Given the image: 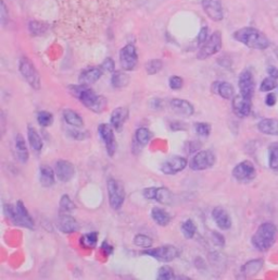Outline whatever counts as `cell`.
Returning <instances> with one entry per match:
<instances>
[{
	"instance_id": "7c38bea8",
	"label": "cell",
	"mask_w": 278,
	"mask_h": 280,
	"mask_svg": "<svg viewBox=\"0 0 278 280\" xmlns=\"http://www.w3.org/2000/svg\"><path fill=\"white\" fill-rule=\"evenodd\" d=\"M142 195L146 200H154L161 204L169 205L173 202V194L168 189L163 186H151L142 191Z\"/></svg>"
},
{
	"instance_id": "30bf717a",
	"label": "cell",
	"mask_w": 278,
	"mask_h": 280,
	"mask_svg": "<svg viewBox=\"0 0 278 280\" xmlns=\"http://www.w3.org/2000/svg\"><path fill=\"white\" fill-rule=\"evenodd\" d=\"M214 164L215 155L211 151H200L191 157L189 168L194 171H202L212 168Z\"/></svg>"
},
{
	"instance_id": "277c9868",
	"label": "cell",
	"mask_w": 278,
	"mask_h": 280,
	"mask_svg": "<svg viewBox=\"0 0 278 280\" xmlns=\"http://www.w3.org/2000/svg\"><path fill=\"white\" fill-rule=\"evenodd\" d=\"M4 213L6 217L11 220L15 226L26 228V229H34V220L30 215L28 209H26L24 203L19 200L14 205L13 204H5L4 205Z\"/></svg>"
},
{
	"instance_id": "8fae6325",
	"label": "cell",
	"mask_w": 278,
	"mask_h": 280,
	"mask_svg": "<svg viewBox=\"0 0 278 280\" xmlns=\"http://www.w3.org/2000/svg\"><path fill=\"white\" fill-rule=\"evenodd\" d=\"M98 132H99L100 138L105 145V150L108 155L110 157H113L118 150V143L115 140L114 134V128L111 125V123H102L98 126Z\"/></svg>"
},
{
	"instance_id": "9a60e30c",
	"label": "cell",
	"mask_w": 278,
	"mask_h": 280,
	"mask_svg": "<svg viewBox=\"0 0 278 280\" xmlns=\"http://www.w3.org/2000/svg\"><path fill=\"white\" fill-rule=\"evenodd\" d=\"M204 13L214 22H220L224 19V10L222 0H201Z\"/></svg>"
},
{
	"instance_id": "83f0119b",
	"label": "cell",
	"mask_w": 278,
	"mask_h": 280,
	"mask_svg": "<svg viewBox=\"0 0 278 280\" xmlns=\"http://www.w3.org/2000/svg\"><path fill=\"white\" fill-rule=\"evenodd\" d=\"M214 93L219 94L224 99H230L235 96V89L228 82H215L213 84Z\"/></svg>"
},
{
	"instance_id": "b9f144b4",
	"label": "cell",
	"mask_w": 278,
	"mask_h": 280,
	"mask_svg": "<svg viewBox=\"0 0 278 280\" xmlns=\"http://www.w3.org/2000/svg\"><path fill=\"white\" fill-rule=\"evenodd\" d=\"M196 133L202 138H208L211 133V125L207 122H197L194 125Z\"/></svg>"
},
{
	"instance_id": "ba28073f",
	"label": "cell",
	"mask_w": 278,
	"mask_h": 280,
	"mask_svg": "<svg viewBox=\"0 0 278 280\" xmlns=\"http://www.w3.org/2000/svg\"><path fill=\"white\" fill-rule=\"evenodd\" d=\"M142 254L154 257L159 262H162V263H169V262L178 257L179 251L172 245H166L155 249H147L142 252Z\"/></svg>"
},
{
	"instance_id": "d6a6232c",
	"label": "cell",
	"mask_w": 278,
	"mask_h": 280,
	"mask_svg": "<svg viewBox=\"0 0 278 280\" xmlns=\"http://www.w3.org/2000/svg\"><path fill=\"white\" fill-rule=\"evenodd\" d=\"M152 137H154V134L148 129V128H139L136 130L135 133V142L141 147L148 145L150 143V141L152 140Z\"/></svg>"
},
{
	"instance_id": "d4e9b609",
	"label": "cell",
	"mask_w": 278,
	"mask_h": 280,
	"mask_svg": "<svg viewBox=\"0 0 278 280\" xmlns=\"http://www.w3.org/2000/svg\"><path fill=\"white\" fill-rule=\"evenodd\" d=\"M264 260L262 258H255L251 259L241 267V274L245 278L254 277L260 273V270L263 268Z\"/></svg>"
},
{
	"instance_id": "8992f818",
	"label": "cell",
	"mask_w": 278,
	"mask_h": 280,
	"mask_svg": "<svg viewBox=\"0 0 278 280\" xmlns=\"http://www.w3.org/2000/svg\"><path fill=\"white\" fill-rule=\"evenodd\" d=\"M19 71L24 80L33 89L38 91L41 87V80L37 69L28 57H21L19 60Z\"/></svg>"
},
{
	"instance_id": "bcb514c9",
	"label": "cell",
	"mask_w": 278,
	"mask_h": 280,
	"mask_svg": "<svg viewBox=\"0 0 278 280\" xmlns=\"http://www.w3.org/2000/svg\"><path fill=\"white\" fill-rule=\"evenodd\" d=\"M168 85L174 91H177V89H181L184 85V81L181 77L178 76H172L168 79Z\"/></svg>"
},
{
	"instance_id": "7dc6e473",
	"label": "cell",
	"mask_w": 278,
	"mask_h": 280,
	"mask_svg": "<svg viewBox=\"0 0 278 280\" xmlns=\"http://www.w3.org/2000/svg\"><path fill=\"white\" fill-rule=\"evenodd\" d=\"M101 68L103 71H106L109 72V73H113V72H115V63H114V60L110 57H108L103 60L102 65H101Z\"/></svg>"
},
{
	"instance_id": "681fc988",
	"label": "cell",
	"mask_w": 278,
	"mask_h": 280,
	"mask_svg": "<svg viewBox=\"0 0 278 280\" xmlns=\"http://www.w3.org/2000/svg\"><path fill=\"white\" fill-rule=\"evenodd\" d=\"M212 241L215 246H219V247H224V245H225V239H224V237L221 233L217 231L212 232Z\"/></svg>"
},
{
	"instance_id": "f35d334b",
	"label": "cell",
	"mask_w": 278,
	"mask_h": 280,
	"mask_svg": "<svg viewBox=\"0 0 278 280\" xmlns=\"http://www.w3.org/2000/svg\"><path fill=\"white\" fill-rule=\"evenodd\" d=\"M133 242L136 247L143 248V249H149L150 247H152V245H154V240H152L150 237L146 236V234H141V233L136 234Z\"/></svg>"
},
{
	"instance_id": "f5cc1de1",
	"label": "cell",
	"mask_w": 278,
	"mask_h": 280,
	"mask_svg": "<svg viewBox=\"0 0 278 280\" xmlns=\"http://www.w3.org/2000/svg\"><path fill=\"white\" fill-rule=\"evenodd\" d=\"M101 249L106 253L108 255H111L112 253H113V251H114V248H113L108 241H103V242H102Z\"/></svg>"
},
{
	"instance_id": "60d3db41",
	"label": "cell",
	"mask_w": 278,
	"mask_h": 280,
	"mask_svg": "<svg viewBox=\"0 0 278 280\" xmlns=\"http://www.w3.org/2000/svg\"><path fill=\"white\" fill-rule=\"evenodd\" d=\"M37 122L44 126V128H47L50 126L53 122V115L47 110H42L37 114Z\"/></svg>"
},
{
	"instance_id": "5bb4252c",
	"label": "cell",
	"mask_w": 278,
	"mask_h": 280,
	"mask_svg": "<svg viewBox=\"0 0 278 280\" xmlns=\"http://www.w3.org/2000/svg\"><path fill=\"white\" fill-rule=\"evenodd\" d=\"M238 86H239V91L241 95L252 99V96L254 94V88H255L254 77L252 74V72L248 69L241 72L238 79Z\"/></svg>"
},
{
	"instance_id": "2e32d148",
	"label": "cell",
	"mask_w": 278,
	"mask_h": 280,
	"mask_svg": "<svg viewBox=\"0 0 278 280\" xmlns=\"http://www.w3.org/2000/svg\"><path fill=\"white\" fill-rule=\"evenodd\" d=\"M187 167V159L182 156H171L166 159L162 166H161V171L166 176H174L178 173H181Z\"/></svg>"
},
{
	"instance_id": "7a4b0ae2",
	"label": "cell",
	"mask_w": 278,
	"mask_h": 280,
	"mask_svg": "<svg viewBox=\"0 0 278 280\" xmlns=\"http://www.w3.org/2000/svg\"><path fill=\"white\" fill-rule=\"evenodd\" d=\"M232 38L235 41L244 44L248 48L255 50L267 49L271 45L270 40L263 32L259 31L255 28H251V26H246V28L237 30L232 34Z\"/></svg>"
},
{
	"instance_id": "816d5d0a",
	"label": "cell",
	"mask_w": 278,
	"mask_h": 280,
	"mask_svg": "<svg viewBox=\"0 0 278 280\" xmlns=\"http://www.w3.org/2000/svg\"><path fill=\"white\" fill-rule=\"evenodd\" d=\"M276 102H277L276 95L273 94V93L267 94V96L265 97V104H266L268 107H273V106H275Z\"/></svg>"
},
{
	"instance_id": "4316f807",
	"label": "cell",
	"mask_w": 278,
	"mask_h": 280,
	"mask_svg": "<svg viewBox=\"0 0 278 280\" xmlns=\"http://www.w3.org/2000/svg\"><path fill=\"white\" fill-rule=\"evenodd\" d=\"M15 152H16V158L19 159L23 164L29 160V150L26 146V142L23 138L22 134H17L15 137Z\"/></svg>"
},
{
	"instance_id": "1f68e13d",
	"label": "cell",
	"mask_w": 278,
	"mask_h": 280,
	"mask_svg": "<svg viewBox=\"0 0 278 280\" xmlns=\"http://www.w3.org/2000/svg\"><path fill=\"white\" fill-rule=\"evenodd\" d=\"M131 82V78L127 73L122 71H116L113 72L112 78H111V84L115 88H123L126 87Z\"/></svg>"
},
{
	"instance_id": "44dd1931",
	"label": "cell",
	"mask_w": 278,
	"mask_h": 280,
	"mask_svg": "<svg viewBox=\"0 0 278 280\" xmlns=\"http://www.w3.org/2000/svg\"><path fill=\"white\" fill-rule=\"evenodd\" d=\"M129 115H130V111L126 107L115 108L110 117L111 125L113 126L115 131L121 132L123 130L125 122H126V120L129 119Z\"/></svg>"
},
{
	"instance_id": "f907efd6",
	"label": "cell",
	"mask_w": 278,
	"mask_h": 280,
	"mask_svg": "<svg viewBox=\"0 0 278 280\" xmlns=\"http://www.w3.org/2000/svg\"><path fill=\"white\" fill-rule=\"evenodd\" d=\"M0 19H2L3 25H5V23L9 19V11L4 0H2V7H0Z\"/></svg>"
},
{
	"instance_id": "4fadbf2b",
	"label": "cell",
	"mask_w": 278,
	"mask_h": 280,
	"mask_svg": "<svg viewBox=\"0 0 278 280\" xmlns=\"http://www.w3.org/2000/svg\"><path fill=\"white\" fill-rule=\"evenodd\" d=\"M138 62L136 47L133 44H127L120 50V63L123 70L133 71Z\"/></svg>"
},
{
	"instance_id": "52a82bcc",
	"label": "cell",
	"mask_w": 278,
	"mask_h": 280,
	"mask_svg": "<svg viewBox=\"0 0 278 280\" xmlns=\"http://www.w3.org/2000/svg\"><path fill=\"white\" fill-rule=\"evenodd\" d=\"M222 33L220 31H215L209 36L207 42L201 45L198 53H197V58L199 60H205L212 57L215 53L220 52V50L222 49Z\"/></svg>"
},
{
	"instance_id": "11a10c76",
	"label": "cell",
	"mask_w": 278,
	"mask_h": 280,
	"mask_svg": "<svg viewBox=\"0 0 278 280\" xmlns=\"http://www.w3.org/2000/svg\"><path fill=\"white\" fill-rule=\"evenodd\" d=\"M275 55H276V57H277V59H278V47L275 49Z\"/></svg>"
},
{
	"instance_id": "8d00e7d4",
	"label": "cell",
	"mask_w": 278,
	"mask_h": 280,
	"mask_svg": "<svg viewBox=\"0 0 278 280\" xmlns=\"http://www.w3.org/2000/svg\"><path fill=\"white\" fill-rule=\"evenodd\" d=\"M163 68V61L161 59H151L149 61L146 62L145 65V69L147 74L149 76H154L159 73V72L162 70Z\"/></svg>"
},
{
	"instance_id": "ab89813d",
	"label": "cell",
	"mask_w": 278,
	"mask_h": 280,
	"mask_svg": "<svg viewBox=\"0 0 278 280\" xmlns=\"http://www.w3.org/2000/svg\"><path fill=\"white\" fill-rule=\"evenodd\" d=\"M157 278L159 280H172L175 278L174 270L171 266L164 265L162 267H160L157 274Z\"/></svg>"
},
{
	"instance_id": "6da1fadb",
	"label": "cell",
	"mask_w": 278,
	"mask_h": 280,
	"mask_svg": "<svg viewBox=\"0 0 278 280\" xmlns=\"http://www.w3.org/2000/svg\"><path fill=\"white\" fill-rule=\"evenodd\" d=\"M70 93L82 103L89 110L95 114H101L105 110L108 101L102 95L97 94L93 88L85 84L70 85Z\"/></svg>"
},
{
	"instance_id": "836d02e7",
	"label": "cell",
	"mask_w": 278,
	"mask_h": 280,
	"mask_svg": "<svg viewBox=\"0 0 278 280\" xmlns=\"http://www.w3.org/2000/svg\"><path fill=\"white\" fill-rule=\"evenodd\" d=\"M268 166L278 173V142H274L268 146Z\"/></svg>"
},
{
	"instance_id": "ee69618b",
	"label": "cell",
	"mask_w": 278,
	"mask_h": 280,
	"mask_svg": "<svg viewBox=\"0 0 278 280\" xmlns=\"http://www.w3.org/2000/svg\"><path fill=\"white\" fill-rule=\"evenodd\" d=\"M60 209L63 212H71L75 210V204L71 200L69 195H62L60 198Z\"/></svg>"
},
{
	"instance_id": "3957f363",
	"label": "cell",
	"mask_w": 278,
	"mask_h": 280,
	"mask_svg": "<svg viewBox=\"0 0 278 280\" xmlns=\"http://www.w3.org/2000/svg\"><path fill=\"white\" fill-rule=\"evenodd\" d=\"M277 237L278 230L276 226L272 222H263L259 226V228L251 238V245L255 250L265 252L275 245Z\"/></svg>"
},
{
	"instance_id": "ac0fdd59",
	"label": "cell",
	"mask_w": 278,
	"mask_h": 280,
	"mask_svg": "<svg viewBox=\"0 0 278 280\" xmlns=\"http://www.w3.org/2000/svg\"><path fill=\"white\" fill-rule=\"evenodd\" d=\"M55 171L58 180H60L61 182L67 183L73 179L75 175V167L71 161L60 159L56 162Z\"/></svg>"
},
{
	"instance_id": "ffe728a7",
	"label": "cell",
	"mask_w": 278,
	"mask_h": 280,
	"mask_svg": "<svg viewBox=\"0 0 278 280\" xmlns=\"http://www.w3.org/2000/svg\"><path fill=\"white\" fill-rule=\"evenodd\" d=\"M169 108H171L172 111L175 114L183 116V117H190L195 113V108L194 105L186 101V99H179V98H174L169 102Z\"/></svg>"
},
{
	"instance_id": "74e56055",
	"label": "cell",
	"mask_w": 278,
	"mask_h": 280,
	"mask_svg": "<svg viewBox=\"0 0 278 280\" xmlns=\"http://www.w3.org/2000/svg\"><path fill=\"white\" fill-rule=\"evenodd\" d=\"M181 229H182V232H183V236L186 239L190 240V239H193L195 237V234L197 232V226L194 222V220L187 219L186 221L183 222Z\"/></svg>"
},
{
	"instance_id": "4dcf8cb0",
	"label": "cell",
	"mask_w": 278,
	"mask_h": 280,
	"mask_svg": "<svg viewBox=\"0 0 278 280\" xmlns=\"http://www.w3.org/2000/svg\"><path fill=\"white\" fill-rule=\"evenodd\" d=\"M28 140L30 143V146L32 147V150H34L35 152H40L42 148V140L40 138V135L38 134V132L36 131L35 128L33 126L29 125L28 128Z\"/></svg>"
},
{
	"instance_id": "7bdbcfd3",
	"label": "cell",
	"mask_w": 278,
	"mask_h": 280,
	"mask_svg": "<svg viewBox=\"0 0 278 280\" xmlns=\"http://www.w3.org/2000/svg\"><path fill=\"white\" fill-rule=\"evenodd\" d=\"M277 86H278L277 80L273 79L271 77H268V78H265L261 82V84H260V91H261V92H271V91H273V89H275Z\"/></svg>"
},
{
	"instance_id": "f6af8a7d",
	"label": "cell",
	"mask_w": 278,
	"mask_h": 280,
	"mask_svg": "<svg viewBox=\"0 0 278 280\" xmlns=\"http://www.w3.org/2000/svg\"><path fill=\"white\" fill-rule=\"evenodd\" d=\"M80 128H76V129H70L69 130V135L76 141H83L89 138V132L88 131H82L79 130Z\"/></svg>"
},
{
	"instance_id": "9c48e42d",
	"label": "cell",
	"mask_w": 278,
	"mask_h": 280,
	"mask_svg": "<svg viewBox=\"0 0 278 280\" xmlns=\"http://www.w3.org/2000/svg\"><path fill=\"white\" fill-rule=\"evenodd\" d=\"M231 174L238 182L248 183L256 177V169L252 161L244 160L235 166Z\"/></svg>"
},
{
	"instance_id": "7402d4cb",
	"label": "cell",
	"mask_w": 278,
	"mask_h": 280,
	"mask_svg": "<svg viewBox=\"0 0 278 280\" xmlns=\"http://www.w3.org/2000/svg\"><path fill=\"white\" fill-rule=\"evenodd\" d=\"M103 73L102 68H98V67H92L83 70L80 72V74L78 77V81L80 84H85V85H91L96 83L98 80L101 78Z\"/></svg>"
},
{
	"instance_id": "5b68a950",
	"label": "cell",
	"mask_w": 278,
	"mask_h": 280,
	"mask_svg": "<svg viewBox=\"0 0 278 280\" xmlns=\"http://www.w3.org/2000/svg\"><path fill=\"white\" fill-rule=\"evenodd\" d=\"M108 197L110 207L114 211H119L125 201V188L120 180L109 178L106 181Z\"/></svg>"
},
{
	"instance_id": "db71d44e",
	"label": "cell",
	"mask_w": 278,
	"mask_h": 280,
	"mask_svg": "<svg viewBox=\"0 0 278 280\" xmlns=\"http://www.w3.org/2000/svg\"><path fill=\"white\" fill-rule=\"evenodd\" d=\"M267 73L271 78L278 80V68L274 66H268L267 67Z\"/></svg>"
},
{
	"instance_id": "484cf974",
	"label": "cell",
	"mask_w": 278,
	"mask_h": 280,
	"mask_svg": "<svg viewBox=\"0 0 278 280\" xmlns=\"http://www.w3.org/2000/svg\"><path fill=\"white\" fill-rule=\"evenodd\" d=\"M56 177V171L49 166L45 165L39 168V182L44 188H50L55 184Z\"/></svg>"
},
{
	"instance_id": "603a6c76",
	"label": "cell",
	"mask_w": 278,
	"mask_h": 280,
	"mask_svg": "<svg viewBox=\"0 0 278 280\" xmlns=\"http://www.w3.org/2000/svg\"><path fill=\"white\" fill-rule=\"evenodd\" d=\"M58 229L63 233H73L78 230L79 226L76 219L68 214H61L57 220Z\"/></svg>"
},
{
	"instance_id": "d6986e66",
	"label": "cell",
	"mask_w": 278,
	"mask_h": 280,
	"mask_svg": "<svg viewBox=\"0 0 278 280\" xmlns=\"http://www.w3.org/2000/svg\"><path fill=\"white\" fill-rule=\"evenodd\" d=\"M212 218L218 227L222 230H228L231 227V217L225 209L222 206H217L212 211Z\"/></svg>"
},
{
	"instance_id": "f546056e",
	"label": "cell",
	"mask_w": 278,
	"mask_h": 280,
	"mask_svg": "<svg viewBox=\"0 0 278 280\" xmlns=\"http://www.w3.org/2000/svg\"><path fill=\"white\" fill-rule=\"evenodd\" d=\"M63 119L65 121L73 128H83L84 120L75 110L65 109L63 110Z\"/></svg>"
},
{
	"instance_id": "e575fe53",
	"label": "cell",
	"mask_w": 278,
	"mask_h": 280,
	"mask_svg": "<svg viewBox=\"0 0 278 280\" xmlns=\"http://www.w3.org/2000/svg\"><path fill=\"white\" fill-rule=\"evenodd\" d=\"M80 246L85 249H94L98 243V232H89L85 233L79 239Z\"/></svg>"
},
{
	"instance_id": "f1b7e54d",
	"label": "cell",
	"mask_w": 278,
	"mask_h": 280,
	"mask_svg": "<svg viewBox=\"0 0 278 280\" xmlns=\"http://www.w3.org/2000/svg\"><path fill=\"white\" fill-rule=\"evenodd\" d=\"M151 218L161 227H165L171 222V215L160 207H154L151 211Z\"/></svg>"
},
{
	"instance_id": "e0dca14e",
	"label": "cell",
	"mask_w": 278,
	"mask_h": 280,
	"mask_svg": "<svg viewBox=\"0 0 278 280\" xmlns=\"http://www.w3.org/2000/svg\"><path fill=\"white\" fill-rule=\"evenodd\" d=\"M252 109V99L238 94L232 97V111L239 118H246Z\"/></svg>"
},
{
	"instance_id": "c3c4849f",
	"label": "cell",
	"mask_w": 278,
	"mask_h": 280,
	"mask_svg": "<svg viewBox=\"0 0 278 280\" xmlns=\"http://www.w3.org/2000/svg\"><path fill=\"white\" fill-rule=\"evenodd\" d=\"M209 39V29L207 26H203L202 29H200V32L198 34V38H197V42H198L199 45H203L207 40Z\"/></svg>"
},
{
	"instance_id": "d590c367",
	"label": "cell",
	"mask_w": 278,
	"mask_h": 280,
	"mask_svg": "<svg viewBox=\"0 0 278 280\" xmlns=\"http://www.w3.org/2000/svg\"><path fill=\"white\" fill-rule=\"evenodd\" d=\"M47 30H48V25L44 22L33 20V21H30L29 23V31L33 36H40L46 33Z\"/></svg>"
},
{
	"instance_id": "cb8c5ba5",
	"label": "cell",
	"mask_w": 278,
	"mask_h": 280,
	"mask_svg": "<svg viewBox=\"0 0 278 280\" xmlns=\"http://www.w3.org/2000/svg\"><path fill=\"white\" fill-rule=\"evenodd\" d=\"M256 126L258 130L263 134L278 137V119L276 118H265L260 120Z\"/></svg>"
}]
</instances>
